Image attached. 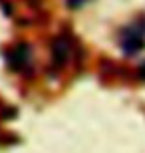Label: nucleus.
I'll use <instances>...</instances> for the list:
<instances>
[{"mask_svg":"<svg viewBox=\"0 0 145 153\" xmlns=\"http://www.w3.org/2000/svg\"><path fill=\"white\" fill-rule=\"evenodd\" d=\"M143 32H145V28L139 30V28H135V26H127V28L121 32V36H119V44H121V48H123L125 54H135V52H139L145 46Z\"/></svg>","mask_w":145,"mask_h":153,"instance_id":"f257e3e1","label":"nucleus"},{"mask_svg":"<svg viewBox=\"0 0 145 153\" xmlns=\"http://www.w3.org/2000/svg\"><path fill=\"white\" fill-rule=\"evenodd\" d=\"M86 2H89V0H66V4L72 6V8H80V6H84Z\"/></svg>","mask_w":145,"mask_h":153,"instance_id":"f03ea898","label":"nucleus"}]
</instances>
